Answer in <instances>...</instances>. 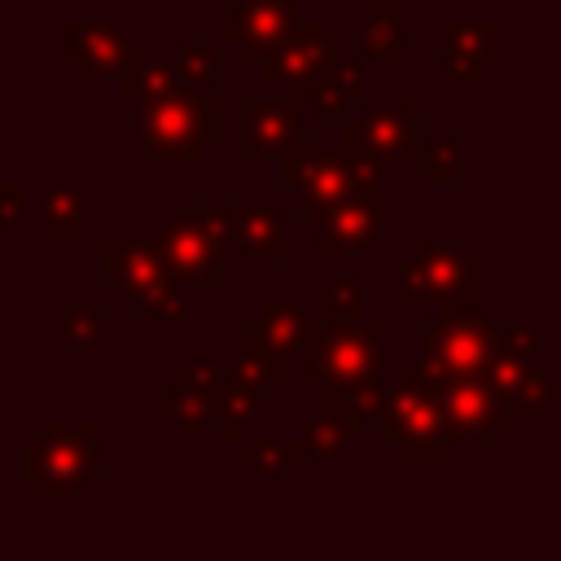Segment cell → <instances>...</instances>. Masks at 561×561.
<instances>
[{"mask_svg":"<svg viewBox=\"0 0 561 561\" xmlns=\"http://www.w3.org/2000/svg\"><path fill=\"white\" fill-rule=\"evenodd\" d=\"M224 245H228L224 210L219 206L210 210L202 202H184L180 219L162 224V237H158L162 267L180 285H215L224 276Z\"/></svg>","mask_w":561,"mask_h":561,"instance_id":"obj_4","label":"cell"},{"mask_svg":"<svg viewBox=\"0 0 561 561\" xmlns=\"http://www.w3.org/2000/svg\"><path fill=\"white\" fill-rule=\"evenodd\" d=\"M377 434L399 443L403 460H438L443 447L456 438L443 403L421 390V386H386L381 403H377Z\"/></svg>","mask_w":561,"mask_h":561,"instance_id":"obj_6","label":"cell"},{"mask_svg":"<svg viewBox=\"0 0 561 561\" xmlns=\"http://www.w3.org/2000/svg\"><path fill=\"white\" fill-rule=\"evenodd\" d=\"M101 276L118 285L123 302L140 307L153 320H180V311H184L180 280L162 267L158 245H140V241L101 245Z\"/></svg>","mask_w":561,"mask_h":561,"instance_id":"obj_5","label":"cell"},{"mask_svg":"<svg viewBox=\"0 0 561 561\" xmlns=\"http://www.w3.org/2000/svg\"><path fill=\"white\" fill-rule=\"evenodd\" d=\"M337 57V48L324 39V31L316 26V22H294L272 48H267V57L259 61V70H263V79L267 83H276L280 92H285V101H311V92H316V83H320V75H324V66Z\"/></svg>","mask_w":561,"mask_h":561,"instance_id":"obj_9","label":"cell"},{"mask_svg":"<svg viewBox=\"0 0 561 561\" xmlns=\"http://www.w3.org/2000/svg\"><path fill=\"white\" fill-rule=\"evenodd\" d=\"M39 232L44 241L75 245L83 237V184L44 180L39 184Z\"/></svg>","mask_w":561,"mask_h":561,"instance_id":"obj_19","label":"cell"},{"mask_svg":"<svg viewBox=\"0 0 561 561\" xmlns=\"http://www.w3.org/2000/svg\"><path fill=\"white\" fill-rule=\"evenodd\" d=\"M399 294L403 302H438L443 311H465L478 307V267L447 250V245H425L412 263L399 272Z\"/></svg>","mask_w":561,"mask_h":561,"instance_id":"obj_8","label":"cell"},{"mask_svg":"<svg viewBox=\"0 0 561 561\" xmlns=\"http://www.w3.org/2000/svg\"><path fill=\"white\" fill-rule=\"evenodd\" d=\"M298 22V9L294 0H232L219 9V26H224V39L241 44V57L245 61H263L267 48Z\"/></svg>","mask_w":561,"mask_h":561,"instance_id":"obj_12","label":"cell"},{"mask_svg":"<svg viewBox=\"0 0 561 561\" xmlns=\"http://www.w3.org/2000/svg\"><path fill=\"white\" fill-rule=\"evenodd\" d=\"M180 381H188V386H197V390H224V364H215V359H184L180 364Z\"/></svg>","mask_w":561,"mask_h":561,"instance_id":"obj_35","label":"cell"},{"mask_svg":"<svg viewBox=\"0 0 561 561\" xmlns=\"http://www.w3.org/2000/svg\"><path fill=\"white\" fill-rule=\"evenodd\" d=\"M263 416V403H259V386L254 381H241V377H228L224 390H219V403H215V421H219V434L228 443L245 438V425H254Z\"/></svg>","mask_w":561,"mask_h":561,"instance_id":"obj_25","label":"cell"},{"mask_svg":"<svg viewBox=\"0 0 561 561\" xmlns=\"http://www.w3.org/2000/svg\"><path fill=\"white\" fill-rule=\"evenodd\" d=\"M381 394H386V386H381L377 373L373 377H351V381H320V412L359 430V421H368L377 412Z\"/></svg>","mask_w":561,"mask_h":561,"instance_id":"obj_21","label":"cell"},{"mask_svg":"<svg viewBox=\"0 0 561 561\" xmlns=\"http://www.w3.org/2000/svg\"><path fill=\"white\" fill-rule=\"evenodd\" d=\"M539 324H495V351L500 355H535L539 346Z\"/></svg>","mask_w":561,"mask_h":561,"instance_id":"obj_33","label":"cell"},{"mask_svg":"<svg viewBox=\"0 0 561 561\" xmlns=\"http://www.w3.org/2000/svg\"><path fill=\"white\" fill-rule=\"evenodd\" d=\"M302 140L294 101H245L241 105V158L263 162L280 158Z\"/></svg>","mask_w":561,"mask_h":561,"instance_id":"obj_15","label":"cell"},{"mask_svg":"<svg viewBox=\"0 0 561 561\" xmlns=\"http://www.w3.org/2000/svg\"><path fill=\"white\" fill-rule=\"evenodd\" d=\"M478 377L491 386L500 412H504V425L513 421H539V412L552 403V381L535 368V355H500L491 351V359L478 368Z\"/></svg>","mask_w":561,"mask_h":561,"instance_id":"obj_11","label":"cell"},{"mask_svg":"<svg viewBox=\"0 0 561 561\" xmlns=\"http://www.w3.org/2000/svg\"><path fill=\"white\" fill-rule=\"evenodd\" d=\"M302 307L298 302H263L259 320L241 324V351H267V355H289L302 329Z\"/></svg>","mask_w":561,"mask_h":561,"instance_id":"obj_20","label":"cell"},{"mask_svg":"<svg viewBox=\"0 0 561 561\" xmlns=\"http://www.w3.org/2000/svg\"><path fill=\"white\" fill-rule=\"evenodd\" d=\"M175 70H180V79L193 83V88L215 83L219 70H224V39H193V44H180Z\"/></svg>","mask_w":561,"mask_h":561,"instance_id":"obj_27","label":"cell"},{"mask_svg":"<svg viewBox=\"0 0 561 561\" xmlns=\"http://www.w3.org/2000/svg\"><path fill=\"white\" fill-rule=\"evenodd\" d=\"M351 320H359V285L333 280L320 298V324H351Z\"/></svg>","mask_w":561,"mask_h":561,"instance_id":"obj_32","label":"cell"},{"mask_svg":"<svg viewBox=\"0 0 561 561\" xmlns=\"http://www.w3.org/2000/svg\"><path fill=\"white\" fill-rule=\"evenodd\" d=\"M224 377H241V381H254V386H272L285 377V364L280 355H267V351H241L232 364H224Z\"/></svg>","mask_w":561,"mask_h":561,"instance_id":"obj_31","label":"cell"},{"mask_svg":"<svg viewBox=\"0 0 561 561\" xmlns=\"http://www.w3.org/2000/svg\"><path fill=\"white\" fill-rule=\"evenodd\" d=\"M359 39L373 61L399 66L403 61V9L386 0H368L359 9Z\"/></svg>","mask_w":561,"mask_h":561,"instance_id":"obj_22","label":"cell"},{"mask_svg":"<svg viewBox=\"0 0 561 561\" xmlns=\"http://www.w3.org/2000/svg\"><path fill=\"white\" fill-rule=\"evenodd\" d=\"M22 202H26V188H22L18 180H9V184L0 188V224L18 219V215H22Z\"/></svg>","mask_w":561,"mask_h":561,"instance_id":"obj_36","label":"cell"},{"mask_svg":"<svg viewBox=\"0 0 561 561\" xmlns=\"http://www.w3.org/2000/svg\"><path fill=\"white\" fill-rule=\"evenodd\" d=\"M495 351V320H486L478 307L465 311H443L438 320L425 324V351L434 364L451 373H478Z\"/></svg>","mask_w":561,"mask_h":561,"instance_id":"obj_10","label":"cell"},{"mask_svg":"<svg viewBox=\"0 0 561 561\" xmlns=\"http://www.w3.org/2000/svg\"><path fill=\"white\" fill-rule=\"evenodd\" d=\"M140 158L145 162H197L206 145L224 140V110L202 88H175L158 101H140Z\"/></svg>","mask_w":561,"mask_h":561,"instance_id":"obj_1","label":"cell"},{"mask_svg":"<svg viewBox=\"0 0 561 561\" xmlns=\"http://www.w3.org/2000/svg\"><path fill=\"white\" fill-rule=\"evenodd\" d=\"M280 167H285V180L302 188V224H320L324 210L346 193H364L381 202L377 158H342L337 149H316L298 140L289 153H280Z\"/></svg>","mask_w":561,"mask_h":561,"instance_id":"obj_3","label":"cell"},{"mask_svg":"<svg viewBox=\"0 0 561 561\" xmlns=\"http://www.w3.org/2000/svg\"><path fill=\"white\" fill-rule=\"evenodd\" d=\"M180 83H184V79H180L175 66H167V61H149V66H145V79H140V101H158V96L175 92Z\"/></svg>","mask_w":561,"mask_h":561,"instance_id":"obj_34","label":"cell"},{"mask_svg":"<svg viewBox=\"0 0 561 561\" xmlns=\"http://www.w3.org/2000/svg\"><path fill=\"white\" fill-rule=\"evenodd\" d=\"M127 35L123 22H66L61 26V57L83 75V83H101L105 75H114L118 53H123Z\"/></svg>","mask_w":561,"mask_h":561,"instance_id":"obj_16","label":"cell"},{"mask_svg":"<svg viewBox=\"0 0 561 561\" xmlns=\"http://www.w3.org/2000/svg\"><path fill=\"white\" fill-rule=\"evenodd\" d=\"M101 324H105V311H101L96 298H70V302L61 307V337H66V342H79V355H83L88 364L101 359V346H105Z\"/></svg>","mask_w":561,"mask_h":561,"instance_id":"obj_26","label":"cell"},{"mask_svg":"<svg viewBox=\"0 0 561 561\" xmlns=\"http://www.w3.org/2000/svg\"><path fill=\"white\" fill-rule=\"evenodd\" d=\"M96 438H101V425L96 421H88L79 430L44 425V434L22 447V478L35 482V491L44 500H53V504L83 500V486L92 478H101Z\"/></svg>","mask_w":561,"mask_h":561,"instance_id":"obj_2","label":"cell"},{"mask_svg":"<svg viewBox=\"0 0 561 561\" xmlns=\"http://www.w3.org/2000/svg\"><path fill=\"white\" fill-rule=\"evenodd\" d=\"M241 460L250 469H259L263 478H280L285 469H294L302 460V443H267V438H254V443H241Z\"/></svg>","mask_w":561,"mask_h":561,"instance_id":"obj_29","label":"cell"},{"mask_svg":"<svg viewBox=\"0 0 561 561\" xmlns=\"http://www.w3.org/2000/svg\"><path fill=\"white\" fill-rule=\"evenodd\" d=\"M224 224H228V241H237V250L245 259L259 263H280L285 259V228L276 206H245V202H224Z\"/></svg>","mask_w":561,"mask_h":561,"instance_id":"obj_17","label":"cell"},{"mask_svg":"<svg viewBox=\"0 0 561 561\" xmlns=\"http://www.w3.org/2000/svg\"><path fill=\"white\" fill-rule=\"evenodd\" d=\"M416 162L430 184H460V140H434L416 153Z\"/></svg>","mask_w":561,"mask_h":561,"instance_id":"obj_30","label":"cell"},{"mask_svg":"<svg viewBox=\"0 0 561 561\" xmlns=\"http://www.w3.org/2000/svg\"><path fill=\"white\" fill-rule=\"evenodd\" d=\"M359 88H364L359 61H337V57H333V61L324 66V75H320L311 101H316V110H320L324 118H342V114L359 101Z\"/></svg>","mask_w":561,"mask_h":561,"instance_id":"obj_24","label":"cell"},{"mask_svg":"<svg viewBox=\"0 0 561 561\" xmlns=\"http://www.w3.org/2000/svg\"><path fill=\"white\" fill-rule=\"evenodd\" d=\"M377 232H381V202L364 193H346L320 219V259L342 263L351 254H364L377 241Z\"/></svg>","mask_w":561,"mask_h":561,"instance_id":"obj_13","label":"cell"},{"mask_svg":"<svg viewBox=\"0 0 561 561\" xmlns=\"http://www.w3.org/2000/svg\"><path fill=\"white\" fill-rule=\"evenodd\" d=\"M381 355V329L373 320L351 324H324V355H320V381H351L373 377Z\"/></svg>","mask_w":561,"mask_h":561,"instance_id":"obj_14","label":"cell"},{"mask_svg":"<svg viewBox=\"0 0 561 561\" xmlns=\"http://www.w3.org/2000/svg\"><path fill=\"white\" fill-rule=\"evenodd\" d=\"M425 110L421 101H399V105H381L368 110L364 118H342V158H377V162H416L421 127Z\"/></svg>","mask_w":561,"mask_h":561,"instance_id":"obj_7","label":"cell"},{"mask_svg":"<svg viewBox=\"0 0 561 561\" xmlns=\"http://www.w3.org/2000/svg\"><path fill=\"white\" fill-rule=\"evenodd\" d=\"M355 438H359L355 425H342V421H333V416L320 412V421H311L307 425V438H298V443H302V460H337L342 447L355 443Z\"/></svg>","mask_w":561,"mask_h":561,"instance_id":"obj_28","label":"cell"},{"mask_svg":"<svg viewBox=\"0 0 561 561\" xmlns=\"http://www.w3.org/2000/svg\"><path fill=\"white\" fill-rule=\"evenodd\" d=\"M162 403H167V416L180 430V438L184 443H197L206 434V425L215 421L219 394L215 390H197L188 381H162Z\"/></svg>","mask_w":561,"mask_h":561,"instance_id":"obj_23","label":"cell"},{"mask_svg":"<svg viewBox=\"0 0 561 561\" xmlns=\"http://www.w3.org/2000/svg\"><path fill=\"white\" fill-rule=\"evenodd\" d=\"M500 57V26L495 22H451L447 26V70L443 79L478 83L482 70Z\"/></svg>","mask_w":561,"mask_h":561,"instance_id":"obj_18","label":"cell"}]
</instances>
